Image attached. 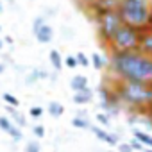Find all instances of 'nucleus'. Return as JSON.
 <instances>
[{"label":"nucleus","instance_id":"nucleus-27","mask_svg":"<svg viewBox=\"0 0 152 152\" xmlns=\"http://www.w3.org/2000/svg\"><path fill=\"white\" fill-rule=\"evenodd\" d=\"M47 22V18L45 16H36L34 18V22H32V29H36V27H39L41 23H45Z\"/></svg>","mask_w":152,"mask_h":152},{"label":"nucleus","instance_id":"nucleus-35","mask_svg":"<svg viewBox=\"0 0 152 152\" xmlns=\"http://www.w3.org/2000/svg\"><path fill=\"white\" fill-rule=\"evenodd\" d=\"M129 152H136V150H129Z\"/></svg>","mask_w":152,"mask_h":152},{"label":"nucleus","instance_id":"nucleus-19","mask_svg":"<svg viewBox=\"0 0 152 152\" xmlns=\"http://www.w3.org/2000/svg\"><path fill=\"white\" fill-rule=\"evenodd\" d=\"M75 59H77V64H81V66H90L91 63H90V57L84 54V52H77V54H75Z\"/></svg>","mask_w":152,"mask_h":152},{"label":"nucleus","instance_id":"nucleus-29","mask_svg":"<svg viewBox=\"0 0 152 152\" xmlns=\"http://www.w3.org/2000/svg\"><path fill=\"white\" fill-rule=\"evenodd\" d=\"M2 13H4V2L0 0V15H2Z\"/></svg>","mask_w":152,"mask_h":152},{"label":"nucleus","instance_id":"nucleus-16","mask_svg":"<svg viewBox=\"0 0 152 152\" xmlns=\"http://www.w3.org/2000/svg\"><path fill=\"white\" fill-rule=\"evenodd\" d=\"M83 115H84V113H79V116H75V118L72 120L73 127H77V129H88V127H90L88 122H86V118H84Z\"/></svg>","mask_w":152,"mask_h":152},{"label":"nucleus","instance_id":"nucleus-17","mask_svg":"<svg viewBox=\"0 0 152 152\" xmlns=\"http://www.w3.org/2000/svg\"><path fill=\"white\" fill-rule=\"evenodd\" d=\"M47 77V72L45 70H32V73L27 77V83H34L38 79H45Z\"/></svg>","mask_w":152,"mask_h":152},{"label":"nucleus","instance_id":"nucleus-23","mask_svg":"<svg viewBox=\"0 0 152 152\" xmlns=\"http://www.w3.org/2000/svg\"><path fill=\"white\" fill-rule=\"evenodd\" d=\"M32 132H34V136L43 138V136H45V127H43V125H36V127L32 129Z\"/></svg>","mask_w":152,"mask_h":152},{"label":"nucleus","instance_id":"nucleus-13","mask_svg":"<svg viewBox=\"0 0 152 152\" xmlns=\"http://www.w3.org/2000/svg\"><path fill=\"white\" fill-rule=\"evenodd\" d=\"M132 136L143 145V147H147V148H152V136H148L147 132H143V131H138V129H134L132 131Z\"/></svg>","mask_w":152,"mask_h":152},{"label":"nucleus","instance_id":"nucleus-24","mask_svg":"<svg viewBox=\"0 0 152 152\" xmlns=\"http://www.w3.org/2000/svg\"><path fill=\"white\" fill-rule=\"evenodd\" d=\"M41 115H43V109H41V107H36V106L31 107V116H32V118H39Z\"/></svg>","mask_w":152,"mask_h":152},{"label":"nucleus","instance_id":"nucleus-14","mask_svg":"<svg viewBox=\"0 0 152 152\" xmlns=\"http://www.w3.org/2000/svg\"><path fill=\"white\" fill-rule=\"evenodd\" d=\"M90 63L95 66V70H102V68L106 66V59H104V56H100V54H97V52H93Z\"/></svg>","mask_w":152,"mask_h":152},{"label":"nucleus","instance_id":"nucleus-33","mask_svg":"<svg viewBox=\"0 0 152 152\" xmlns=\"http://www.w3.org/2000/svg\"><path fill=\"white\" fill-rule=\"evenodd\" d=\"M148 113H150V116H152V106H150V109H148Z\"/></svg>","mask_w":152,"mask_h":152},{"label":"nucleus","instance_id":"nucleus-8","mask_svg":"<svg viewBox=\"0 0 152 152\" xmlns=\"http://www.w3.org/2000/svg\"><path fill=\"white\" fill-rule=\"evenodd\" d=\"M0 129L7 132L13 140H22V131L15 124H11V120H7L6 116H0Z\"/></svg>","mask_w":152,"mask_h":152},{"label":"nucleus","instance_id":"nucleus-15","mask_svg":"<svg viewBox=\"0 0 152 152\" xmlns=\"http://www.w3.org/2000/svg\"><path fill=\"white\" fill-rule=\"evenodd\" d=\"M63 111H64V107H63L59 102H54V100H52V102L48 104V113H50L52 116H56V118H57V116H61V115H63Z\"/></svg>","mask_w":152,"mask_h":152},{"label":"nucleus","instance_id":"nucleus-28","mask_svg":"<svg viewBox=\"0 0 152 152\" xmlns=\"http://www.w3.org/2000/svg\"><path fill=\"white\" fill-rule=\"evenodd\" d=\"M4 41H6V43H9V45H11V43H13V38H11V36H7V38H6V39H4Z\"/></svg>","mask_w":152,"mask_h":152},{"label":"nucleus","instance_id":"nucleus-9","mask_svg":"<svg viewBox=\"0 0 152 152\" xmlns=\"http://www.w3.org/2000/svg\"><path fill=\"white\" fill-rule=\"evenodd\" d=\"M91 99H93V91L90 88H84L81 91H75V95H73V102L79 104V106L81 104H90Z\"/></svg>","mask_w":152,"mask_h":152},{"label":"nucleus","instance_id":"nucleus-18","mask_svg":"<svg viewBox=\"0 0 152 152\" xmlns=\"http://www.w3.org/2000/svg\"><path fill=\"white\" fill-rule=\"evenodd\" d=\"M7 111H9V115L18 122V125H25V118L23 116H20V113L16 111V107H13V106H7Z\"/></svg>","mask_w":152,"mask_h":152},{"label":"nucleus","instance_id":"nucleus-26","mask_svg":"<svg viewBox=\"0 0 152 152\" xmlns=\"http://www.w3.org/2000/svg\"><path fill=\"white\" fill-rule=\"evenodd\" d=\"M131 147H132V150H136V152H141V150H145V148H143V145H141V143H140L136 138L131 141Z\"/></svg>","mask_w":152,"mask_h":152},{"label":"nucleus","instance_id":"nucleus-4","mask_svg":"<svg viewBox=\"0 0 152 152\" xmlns=\"http://www.w3.org/2000/svg\"><path fill=\"white\" fill-rule=\"evenodd\" d=\"M140 36H141V31L140 29L131 27L127 23H122L120 29L111 38V41L107 43V48H109V52L138 50L140 48Z\"/></svg>","mask_w":152,"mask_h":152},{"label":"nucleus","instance_id":"nucleus-5","mask_svg":"<svg viewBox=\"0 0 152 152\" xmlns=\"http://www.w3.org/2000/svg\"><path fill=\"white\" fill-rule=\"evenodd\" d=\"M93 20H95V25H97V36H99V39L104 47H107V43L115 36V32L124 23L118 9H107V11L97 15Z\"/></svg>","mask_w":152,"mask_h":152},{"label":"nucleus","instance_id":"nucleus-11","mask_svg":"<svg viewBox=\"0 0 152 152\" xmlns=\"http://www.w3.org/2000/svg\"><path fill=\"white\" fill-rule=\"evenodd\" d=\"M91 132H93L99 140H102V141H106V143H109V145H116V138H115L113 134L106 132L104 129H100V127H93V129H91Z\"/></svg>","mask_w":152,"mask_h":152},{"label":"nucleus","instance_id":"nucleus-34","mask_svg":"<svg viewBox=\"0 0 152 152\" xmlns=\"http://www.w3.org/2000/svg\"><path fill=\"white\" fill-rule=\"evenodd\" d=\"M145 152H152V148H147V150H145Z\"/></svg>","mask_w":152,"mask_h":152},{"label":"nucleus","instance_id":"nucleus-1","mask_svg":"<svg viewBox=\"0 0 152 152\" xmlns=\"http://www.w3.org/2000/svg\"><path fill=\"white\" fill-rule=\"evenodd\" d=\"M109 68L116 79L152 83V57L141 50L109 52Z\"/></svg>","mask_w":152,"mask_h":152},{"label":"nucleus","instance_id":"nucleus-10","mask_svg":"<svg viewBox=\"0 0 152 152\" xmlns=\"http://www.w3.org/2000/svg\"><path fill=\"white\" fill-rule=\"evenodd\" d=\"M70 88L73 91H81V90L88 88V77H86V75H75V77H72Z\"/></svg>","mask_w":152,"mask_h":152},{"label":"nucleus","instance_id":"nucleus-6","mask_svg":"<svg viewBox=\"0 0 152 152\" xmlns=\"http://www.w3.org/2000/svg\"><path fill=\"white\" fill-rule=\"evenodd\" d=\"M32 34H34V38H36L39 43H43V45H47V43H50V41L54 39V29H52V25H48L47 22L41 23L39 27L32 29Z\"/></svg>","mask_w":152,"mask_h":152},{"label":"nucleus","instance_id":"nucleus-22","mask_svg":"<svg viewBox=\"0 0 152 152\" xmlns=\"http://www.w3.org/2000/svg\"><path fill=\"white\" fill-rule=\"evenodd\" d=\"M25 152H39V143L38 141H29L25 147Z\"/></svg>","mask_w":152,"mask_h":152},{"label":"nucleus","instance_id":"nucleus-20","mask_svg":"<svg viewBox=\"0 0 152 152\" xmlns=\"http://www.w3.org/2000/svg\"><path fill=\"white\" fill-rule=\"evenodd\" d=\"M2 99L6 100V104H7V106H13V107H18V106H20V100H18L15 95H11V93H4V95H2Z\"/></svg>","mask_w":152,"mask_h":152},{"label":"nucleus","instance_id":"nucleus-32","mask_svg":"<svg viewBox=\"0 0 152 152\" xmlns=\"http://www.w3.org/2000/svg\"><path fill=\"white\" fill-rule=\"evenodd\" d=\"M2 72H4V64H2V63H0V73H2Z\"/></svg>","mask_w":152,"mask_h":152},{"label":"nucleus","instance_id":"nucleus-7","mask_svg":"<svg viewBox=\"0 0 152 152\" xmlns=\"http://www.w3.org/2000/svg\"><path fill=\"white\" fill-rule=\"evenodd\" d=\"M143 54H147L148 57H152V27H147L141 31L140 36V48Z\"/></svg>","mask_w":152,"mask_h":152},{"label":"nucleus","instance_id":"nucleus-25","mask_svg":"<svg viewBox=\"0 0 152 152\" xmlns=\"http://www.w3.org/2000/svg\"><path fill=\"white\" fill-rule=\"evenodd\" d=\"M97 120H99L102 125H107V127H109V116H106L104 113H99V115H97Z\"/></svg>","mask_w":152,"mask_h":152},{"label":"nucleus","instance_id":"nucleus-2","mask_svg":"<svg viewBox=\"0 0 152 152\" xmlns=\"http://www.w3.org/2000/svg\"><path fill=\"white\" fill-rule=\"evenodd\" d=\"M120 102L138 111H148L152 106V83L116 79L113 86Z\"/></svg>","mask_w":152,"mask_h":152},{"label":"nucleus","instance_id":"nucleus-31","mask_svg":"<svg viewBox=\"0 0 152 152\" xmlns=\"http://www.w3.org/2000/svg\"><path fill=\"white\" fill-rule=\"evenodd\" d=\"M4 48V39H0V50Z\"/></svg>","mask_w":152,"mask_h":152},{"label":"nucleus","instance_id":"nucleus-3","mask_svg":"<svg viewBox=\"0 0 152 152\" xmlns=\"http://www.w3.org/2000/svg\"><path fill=\"white\" fill-rule=\"evenodd\" d=\"M118 13L131 27L140 31L152 27V0H120Z\"/></svg>","mask_w":152,"mask_h":152},{"label":"nucleus","instance_id":"nucleus-30","mask_svg":"<svg viewBox=\"0 0 152 152\" xmlns=\"http://www.w3.org/2000/svg\"><path fill=\"white\" fill-rule=\"evenodd\" d=\"M6 2H9V4H11V6H13V7H15V6H16V0H6Z\"/></svg>","mask_w":152,"mask_h":152},{"label":"nucleus","instance_id":"nucleus-21","mask_svg":"<svg viewBox=\"0 0 152 152\" xmlns=\"http://www.w3.org/2000/svg\"><path fill=\"white\" fill-rule=\"evenodd\" d=\"M63 61H64V64H66L68 68H75V66H79V64H77V59H75V56H66Z\"/></svg>","mask_w":152,"mask_h":152},{"label":"nucleus","instance_id":"nucleus-12","mask_svg":"<svg viewBox=\"0 0 152 152\" xmlns=\"http://www.w3.org/2000/svg\"><path fill=\"white\" fill-rule=\"evenodd\" d=\"M48 59H50V64L54 66V70H56V72H61V70H63L64 61H63V57H61L59 50H50V52H48Z\"/></svg>","mask_w":152,"mask_h":152}]
</instances>
